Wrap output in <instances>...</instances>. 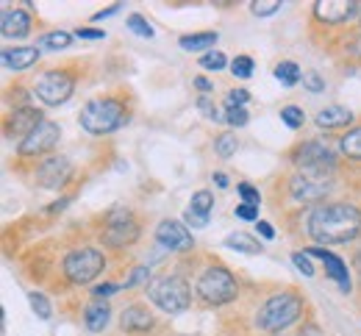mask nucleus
<instances>
[{"label": "nucleus", "mask_w": 361, "mask_h": 336, "mask_svg": "<svg viewBox=\"0 0 361 336\" xmlns=\"http://www.w3.org/2000/svg\"><path fill=\"white\" fill-rule=\"evenodd\" d=\"M120 6H123V3H111L109 8H103V11H97V14L92 17V20H94V23H97V20H106V17H111V14H117V11H120Z\"/></svg>", "instance_id": "45"}, {"label": "nucleus", "mask_w": 361, "mask_h": 336, "mask_svg": "<svg viewBox=\"0 0 361 336\" xmlns=\"http://www.w3.org/2000/svg\"><path fill=\"white\" fill-rule=\"evenodd\" d=\"M106 270V259L97 247H78L64 256V275L73 284H90Z\"/></svg>", "instance_id": "5"}, {"label": "nucleus", "mask_w": 361, "mask_h": 336, "mask_svg": "<svg viewBox=\"0 0 361 336\" xmlns=\"http://www.w3.org/2000/svg\"><path fill=\"white\" fill-rule=\"evenodd\" d=\"M331 189H334L331 175H319V173H298L289 181V192L298 203H319L328 197Z\"/></svg>", "instance_id": "10"}, {"label": "nucleus", "mask_w": 361, "mask_h": 336, "mask_svg": "<svg viewBox=\"0 0 361 336\" xmlns=\"http://www.w3.org/2000/svg\"><path fill=\"white\" fill-rule=\"evenodd\" d=\"M214 150H217V156H220V158H231V156L236 153V137H233V134H223V137H217Z\"/></svg>", "instance_id": "32"}, {"label": "nucleus", "mask_w": 361, "mask_h": 336, "mask_svg": "<svg viewBox=\"0 0 361 336\" xmlns=\"http://www.w3.org/2000/svg\"><path fill=\"white\" fill-rule=\"evenodd\" d=\"M3 67L6 70H14V73H20V70H28V67H34L37 61H39V50L37 48H14V50H3Z\"/></svg>", "instance_id": "18"}, {"label": "nucleus", "mask_w": 361, "mask_h": 336, "mask_svg": "<svg viewBox=\"0 0 361 336\" xmlns=\"http://www.w3.org/2000/svg\"><path fill=\"white\" fill-rule=\"evenodd\" d=\"M300 336H319V328H314V325H309V328H306V331H303Z\"/></svg>", "instance_id": "49"}, {"label": "nucleus", "mask_w": 361, "mask_h": 336, "mask_svg": "<svg viewBox=\"0 0 361 336\" xmlns=\"http://www.w3.org/2000/svg\"><path fill=\"white\" fill-rule=\"evenodd\" d=\"M356 270H359V275H361V250L356 253Z\"/></svg>", "instance_id": "50"}, {"label": "nucleus", "mask_w": 361, "mask_h": 336, "mask_svg": "<svg viewBox=\"0 0 361 336\" xmlns=\"http://www.w3.org/2000/svg\"><path fill=\"white\" fill-rule=\"evenodd\" d=\"M39 125H42V111H37V108H31V106H20V108H14L11 117L6 120V137L23 142V139H28Z\"/></svg>", "instance_id": "13"}, {"label": "nucleus", "mask_w": 361, "mask_h": 336, "mask_svg": "<svg viewBox=\"0 0 361 336\" xmlns=\"http://www.w3.org/2000/svg\"><path fill=\"white\" fill-rule=\"evenodd\" d=\"M70 175H73L70 158H64V156H50V158H45V161L39 164V170H37V184H39L42 189H59V187H64V184L70 181Z\"/></svg>", "instance_id": "12"}, {"label": "nucleus", "mask_w": 361, "mask_h": 336, "mask_svg": "<svg viewBox=\"0 0 361 336\" xmlns=\"http://www.w3.org/2000/svg\"><path fill=\"white\" fill-rule=\"evenodd\" d=\"M197 294L212 306H226L236 297V281L226 267H209L197 278Z\"/></svg>", "instance_id": "6"}, {"label": "nucleus", "mask_w": 361, "mask_h": 336, "mask_svg": "<svg viewBox=\"0 0 361 336\" xmlns=\"http://www.w3.org/2000/svg\"><path fill=\"white\" fill-rule=\"evenodd\" d=\"M303 120H306L303 108H298V106H283V108H281V123H283L286 128H300Z\"/></svg>", "instance_id": "28"}, {"label": "nucleus", "mask_w": 361, "mask_h": 336, "mask_svg": "<svg viewBox=\"0 0 361 336\" xmlns=\"http://www.w3.org/2000/svg\"><path fill=\"white\" fill-rule=\"evenodd\" d=\"M139 239V223H136L134 211L128 209H111L106 214V225H103V244L109 247H128Z\"/></svg>", "instance_id": "7"}, {"label": "nucleus", "mask_w": 361, "mask_h": 336, "mask_svg": "<svg viewBox=\"0 0 361 336\" xmlns=\"http://www.w3.org/2000/svg\"><path fill=\"white\" fill-rule=\"evenodd\" d=\"M339 147H342V153H345V156H350V158H361V128L348 131V134L339 139Z\"/></svg>", "instance_id": "26"}, {"label": "nucleus", "mask_w": 361, "mask_h": 336, "mask_svg": "<svg viewBox=\"0 0 361 336\" xmlns=\"http://www.w3.org/2000/svg\"><path fill=\"white\" fill-rule=\"evenodd\" d=\"M189 209H192V211H197V214L212 217V209H214V197H212V192H206V189L195 192L192 194V200H189Z\"/></svg>", "instance_id": "27"}, {"label": "nucleus", "mask_w": 361, "mask_h": 336, "mask_svg": "<svg viewBox=\"0 0 361 336\" xmlns=\"http://www.w3.org/2000/svg\"><path fill=\"white\" fill-rule=\"evenodd\" d=\"M200 67H206V70H223L226 67V56L220 50H212V53L200 56Z\"/></svg>", "instance_id": "34"}, {"label": "nucleus", "mask_w": 361, "mask_h": 336, "mask_svg": "<svg viewBox=\"0 0 361 336\" xmlns=\"http://www.w3.org/2000/svg\"><path fill=\"white\" fill-rule=\"evenodd\" d=\"M361 11L359 0H317L314 17L325 25H342Z\"/></svg>", "instance_id": "11"}, {"label": "nucleus", "mask_w": 361, "mask_h": 336, "mask_svg": "<svg viewBox=\"0 0 361 336\" xmlns=\"http://www.w3.org/2000/svg\"><path fill=\"white\" fill-rule=\"evenodd\" d=\"M259 234H262L264 239H272V237H275V228H272L270 223H264V220H259Z\"/></svg>", "instance_id": "46"}, {"label": "nucleus", "mask_w": 361, "mask_h": 336, "mask_svg": "<svg viewBox=\"0 0 361 336\" xmlns=\"http://www.w3.org/2000/svg\"><path fill=\"white\" fill-rule=\"evenodd\" d=\"M226 247L239 250V253H262V244L253 239L250 234H242V231H236V234L226 237Z\"/></svg>", "instance_id": "23"}, {"label": "nucleus", "mask_w": 361, "mask_h": 336, "mask_svg": "<svg viewBox=\"0 0 361 336\" xmlns=\"http://www.w3.org/2000/svg\"><path fill=\"white\" fill-rule=\"evenodd\" d=\"M292 264H295L306 278H312V275H314V267H312V261H309V256H306V253H295V256H292Z\"/></svg>", "instance_id": "40"}, {"label": "nucleus", "mask_w": 361, "mask_h": 336, "mask_svg": "<svg viewBox=\"0 0 361 336\" xmlns=\"http://www.w3.org/2000/svg\"><path fill=\"white\" fill-rule=\"evenodd\" d=\"M126 25H128V28H131V31H134L136 37H147V39H150V37H153V34H156V31H153V28H150V23H147V20H145V17H142V14H131V17H128V23H126Z\"/></svg>", "instance_id": "31"}, {"label": "nucleus", "mask_w": 361, "mask_h": 336, "mask_svg": "<svg viewBox=\"0 0 361 336\" xmlns=\"http://www.w3.org/2000/svg\"><path fill=\"white\" fill-rule=\"evenodd\" d=\"M226 123L228 125H233V128H242V125H247V120H250V114L245 111V108H226Z\"/></svg>", "instance_id": "35"}, {"label": "nucleus", "mask_w": 361, "mask_h": 336, "mask_svg": "<svg viewBox=\"0 0 361 336\" xmlns=\"http://www.w3.org/2000/svg\"><path fill=\"white\" fill-rule=\"evenodd\" d=\"M300 314H303V297L295 294V292H281V294H272L270 300L259 309L256 325L262 331H283Z\"/></svg>", "instance_id": "3"}, {"label": "nucleus", "mask_w": 361, "mask_h": 336, "mask_svg": "<svg viewBox=\"0 0 361 336\" xmlns=\"http://www.w3.org/2000/svg\"><path fill=\"white\" fill-rule=\"evenodd\" d=\"M292 161L303 170V173H319V175H331L334 173V164H336V156L334 150L319 139L300 144L295 153H292Z\"/></svg>", "instance_id": "8"}, {"label": "nucleus", "mask_w": 361, "mask_h": 336, "mask_svg": "<svg viewBox=\"0 0 361 336\" xmlns=\"http://www.w3.org/2000/svg\"><path fill=\"white\" fill-rule=\"evenodd\" d=\"M281 0H256V3H250V11L256 14V17H270L275 11H281Z\"/></svg>", "instance_id": "33"}, {"label": "nucleus", "mask_w": 361, "mask_h": 336, "mask_svg": "<svg viewBox=\"0 0 361 336\" xmlns=\"http://www.w3.org/2000/svg\"><path fill=\"white\" fill-rule=\"evenodd\" d=\"M306 231L317 244H342L361 234V211L350 203L317 206L306 220Z\"/></svg>", "instance_id": "1"}, {"label": "nucleus", "mask_w": 361, "mask_h": 336, "mask_svg": "<svg viewBox=\"0 0 361 336\" xmlns=\"http://www.w3.org/2000/svg\"><path fill=\"white\" fill-rule=\"evenodd\" d=\"M147 297L150 303H156L164 314H180L189 309L192 303V289L189 284L178 278V275H161L156 281H150L147 287Z\"/></svg>", "instance_id": "4"}, {"label": "nucleus", "mask_w": 361, "mask_h": 336, "mask_svg": "<svg viewBox=\"0 0 361 336\" xmlns=\"http://www.w3.org/2000/svg\"><path fill=\"white\" fill-rule=\"evenodd\" d=\"M147 275H150V270H147V267H136L134 273H131V278H126V284H123V287L126 289L136 287L139 281H147Z\"/></svg>", "instance_id": "43"}, {"label": "nucleus", "mask_w": 361, "mask_h": 336, "mask_svg": "<svg viewBox=\"0 0 361 336\" xmlns=\"http://www.w3.org/2000/svg\"><path fill=\"white\" fill-rule=\"evenodd\" d=\"M303 87L309 89V92H322L325 89V81L319 78V73H314V70H309V73H303Z\"/></svg>", "instance_id": "38"}, {"label": "nucleus", "mask_w": 361, "mask_h": 336, "mask_svg": "<svg viewBox=\"0 0 361 336\" xmlns=\"http://www.w3.org/2000/svg\"><path fill=\"white\" fill-rule=\"evenodd\" d=\"M350 120H353V111L345 108V106H328V108H322L314 117V123L319 128H325V131H331V128H345V125H350Z\"/></svg>", "instance_id": "19"}, {"label": "nucleus", "mask_w": 361, "mask_h": 336, "mask_svg": "<svg viewBox=\"0 0 361 336\" xmlns=\"http://www.w3.org/2000/svg\"><path fill=\"white\" fill-rule=\"evenodd\" d=\"M128 120V111L120 100L114 97H97V100H90L81 111V125L84 131H90L94 137L100 134H111L117 128H123Z\"/></svg>", "instance_id": "2"}, {"label": "nucleus", "mask_w": 361, "mask_h": 336, "mask_svg": "<svg viewBox=\"0 0 361 336\" xmlns=\"http://www.w3.org/2000/svg\"><path fill=\"white\" fill-rule=\"evenodd\" d=\"M233 214L239 217V220H259V206H247V203H239L236 209H233Z\"/></svg>", "instance_id": "41"}, {"label": "nucleus", "mask_w": 361, "mask_h": 336, "mask_svg": "<svg viewBox=\"0 0 361 336\" xmlns=\"http://www.w3.org/2000/svg\"><path fill=\"white\" fill-rule=\"evenodd\" d=\"M109 320H111V309H109L103 300L90 303L87 311H84V323H87L90 331H103V328L109 325Z\"/></svg>", "instance_id": "21"}, {"label": "nucleus", "mask_w": 361, "mask_h": 336, "mask_svg": "<svg viewBox=\"0 0 361 336\" xmlns=\"http://www.w3.org/2000/svg\"><path fill=\"white\" fill-rule=\"evenodd\" d=\"M236 189H239L242 200H245L247 206H262V194H259V189H256V187H250V184H239Z\"/></svg>", "instance_id": "37"}, {"label": "nucleus", "mask_w": 361, "mask_h": 336, "mask_svg": "<svg viewBox=\"0 0 361 336\" xmlns=\"http://www.w3.org/2000/svg\"><path fill=\"white\" fill-rule=\"evenodd\" d=\"M28 303H31V309L37 311L39 320H50V311H53V309H50V303H47V297L42 292H31V294H28Z\"/></svg>", "instance_id": "29"}, {"label": "nucleus", "mask_w": 361, "mask_h": 336, "mask_svg": "<svg viewBox=\"0 0 361 336\" xmlns=\"http://www.w3.org/2000/svg\"><path fill=\"white\" fill-rule=\"evenodd\" d=\"M214 184H217L220 189H226V187H228V175H226V173H214Z\"/></svg>", "instance_id": "47"}, {"label": "nucleus", "mask_w": 361, "mask_h": 336, "mask_svg": "<svg viewBox=\"0 0 361 336\" xmlns=\"http://www.w3.org/2000/svg\"><path fill=\"white\" fill-rule=\"evenodd\" d=\"M275 78H278L283 87H295V84L303 78V73H300V67H298L295 61H281V64L275 67Z\"/></svg>", "instance_id": "24"}, {"label": "nucleus", "mask_w": 361, "mask_h": 336, "mask_svg": "<svg viewBox=\"0 0 361 336\" xmlns=\"http://www.w3.org/2000/svg\"><path fill=\"white\" fill-rule=\"evenodd\" d=\"M306 253H309V256H317V259H322L328 278H334L336 287L342 289V292H350V275H348V267H345V261H342L339 256H334V253L325 250V247H309Z\"/></svg>", "instance_id": "16"}, {"label": "nucleus", "mask_w": 361, "mask_h": 336, "mask_svg": "<svg viewBox=\"0 0 361 336\" xmlns=\"http://www.w3.org/2000/svg\"><path fill=\"white\" fill-rule=\"evenodd\" d=\"M75 37L78 39H106V31H100V28H78Z\"/></svg>", "instance_id": "44"}, {"label": "nucleus", "mask_w": 361, "mask_h": 336, "mask_svg": "<svg viewBox=\"0 0 361 336\" xmlns=\"http://www.w3.org/2000/svg\"><path fill=\"white\" fill-rule=\"evenodd\" d=\"M231 73H233L236 78H250V75H253V58H250V56H236V58L231 61Z\"/></svg>", "instance_id": "30"}, {"label": "nucleus", "mask_w": 361, "mask_h": 336, "mask_svg": "<svg viewBox=\"0 0 361 336\" xmlns=\"http://www.w3.org/2000/svg\"><path fill=\"white\" fill-rule=\"evenodd\" d=\"M59 137H61V128L56 123H50V120H42V125L28 139H23L17 144V150H20V156H42V153L56 147Z\"/></svg>", "instance_id": "14"}, {"label": "nucleus", "mask_w": 361, "mask_h": 336, "mask_svg": "<svg viewBox=\"0 0 361 336\" xmlns=\"http://www.w3.org/2000/svg\"><path fill=\"white\" fill-rule=\"evenodd\" d=\"M183 223H186V228H206V225H209V217H206V214H197V211H192V209H186Z\"/></svg>", "instance_id": "39"}, {"label": "nucleus", "mask_w": 361, "mask_h": 336, "mask_svg": "<svg viewBox=\"0 0 361 336\" xmlns=\"http://www.w3.org/2000/svg\"><path fill=\"white\" fill-rule=\"evenodd\" d=\"M247 100H250V92H247V89H231L226 97V106L228 108H245Z\"/></svg>", "instance_id": "36"}, {"label": "nucleus", "mask_w": 361, "mask_h": 336, "mask_svg": "<svg viewBox=\"0 0 361 336\" xmlns=\"http://www.w3.org/2000/svg\"><path fill=\"white\" fill-rule=\"evenodd\" d=\"M195 87H197V89H203V92H212V84H209L206 78H197V81H195Z\"/></svg>", "instance_id": "48"}, {"label": "nucleus", "mask_w": 361, "mask_h": 336, "mask_svg": "<svg viewBox=\"0 0 361 336\" xmlns=\"http://www.w3.org/2000/svg\"><path fill=\"white\" fill-rule=\"evenodd\" d=\"M220 37L214 31H206V34H189V37H180L178 45L183 50H209Z\"/></svg>", "instance_id": "22"}, {"label": "nucleus", "mask_w": 361, "mask_h": 336, "mask_svg": "<svg viewBox=\"0 0 361 336\" xmlns=\"http://www.w3.org/2000/svg\"><path fill=\"white\" fill-rule=\"evenodd\" d=\"M0 28H3V37H8V39H23V37L31 34V17H28V11H23V8L6 11Z\"/></svg>", "instance_id": "17"}, {"label": "nucleus", "mask_w": 361, "mask_h": 336, "mask_svg": "<svg viewBox=\"0 0 361 336\" xmlns=\"http://www.w3.org/2000/svg\"><path fill=\"white\" fill-rule=\"evenodd\" d=\"M75 92V78L64 70H50L37 81V97L45 106H61Z\"/></svg>", "instance_id": "9"}, {"label": "nucleus", "mask_w": 361, "mask_h": 336, "mask_svg": "<svg viewBox=\"0 0 361 336\" xmlns=\"http://www.w3.org/2000/svg\"><path fill=\"white\" fill-rule=\"evenodd\" d=\"M120 289H123V284H100V287L92 289V294H94V300H103V297H109V294H114Z\"/></svg>", "instance_id": "42"}, {"label": "nucleus", "mask_w": 361, "mask_h": 336, "mask_svg": "<svg viewBox=\"0 0 361 336\" xmlns=\"http://www.w3.org/2000/svg\"><path fill=\"white\" fill-rule=\"evenodd\" d=\"M70 42H73V34H67V31H50V34H45V37L39 39V48L64 50V48H70Z\"/></svg>", "instance_id": "25"}, {"label": "nucleus", "mask_w": 361, "mask_h": 336, "mask_svg": "<svg viewBox=\"0 0 361 336\" xmlns=\"http://www.w3.org/2000/svg\"><path fill=\"white\" fill-rule=\"evenodd\" d=\"M156 242L167 250H192V244H195L186 223H178V220H164L156 228Z\"/></svg>", "instance_id": "15"}, {"label": "nucleus", "mask_w": 361, "mask_h": 336, "mask_svg": "<svg viewBox=\"0 0 361 336\" xmlns=\"http://www.w3.org/2000/svg\"><path fill=\"white\" fill-rule=\"evenodd\" d=\"M120 325L123 331H147L153 328V314L145 306H128L120 317Z\"/></svg>", "instance_id": "20"}]
</instances>
